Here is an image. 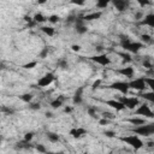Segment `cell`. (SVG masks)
I'll return each mask as SVG.
<instances>
[{
  "mask_svg": "<svg viewBox=\"0 0 154 154\" xmlns=\"http://www.w3.org/2000/svg\"><path fill=\"white\" fill-rule=\"evenodd\" d=\"M121 46L125 51H129L131 53H137L141 48H143V44H141V42H134V41L130 40L128 36H122Z\"/></svg>",
  "mask_w": 154,
  "mask_h": 154,
  "instance_id": "cell-1",
  "label": "cell"
},
{
  "mask_svg": "<svg viewBox=\"0 0 154 154\" xmlns=\"http://www.w3.org/2000/svg\"><path fill=\"white\" fill-rule=\"evenodd\" d=\"M121 140L123 142H125L126 145H129L130 147H132L135 150H139L143 147V142L141 141V139L136 135H130V136H125V137H121Z\"/></svg>",
  "mask_w": 154,
  "mask_h": 154,
  "instance_id": "cell-2",
  "label": "cell"
},
{
  "mask_svg": "<svg viewBox=\"0 0 154 154\" xmlns=\"http://www.w3.org/2000/svg\"><path fill=\"white\" fill-rule=\"evenodd\" d=\"M132 132L136 135H141V136H150V135H154V123L136 126L132 129Z\"/></svg>",
  "mask_w": 154,
  "mask_h": 154,
  "instance_id": "cell-3",
  "label": "cell"
},
{
  "mask_svg": "<svg viewBox=\"0 0 154 154\" xmlns=\"http://www.w3.org/2000/svg\"><path fill=\"white\" fill-rule=\"evenodd\" d=\"M119 101H121L125 107H128V108H130V110H134L136 106L140 105V101H139L137 98H128V96H121Z\"/></svg>",
  "mask_w": 154,
  "mask_h": 154,
  "instance_id": "cell-4",
  "label": "cell"
},
{
  "mask_svg": "<svg viewBox=\"0 0 154 154\" xmlns=\"http://www.w3.org/2000/svg\"><path fill=\"white\" fill-rule=\"evenodd\" d=\"M108 88L111 89H116V90H118L121 92L122 94H126L129 92V83L128 82H122V81H118V82H113L112 84L108 86Z\"/></svg>",
  "mask_w": 154,
  "mask_h": 154,
  "instance_id": "cell-5",
  "label": "cell"
},
{
  "mask_svg": "<svg viewBox=\"0 0 154 154\" xmlns=\"http://www.w3.org/2000/svg\"><path fill=\"white\" fill-rule=\"evenodd\" d=\"M146 81H145V77H140V78H136L131 82H129V87L132 88V89H136V90H145L146 89Z\"/></svg>",
  "mask_w": 154,
  "mask_h": 154,
  "instance_id": "cell-6",
  "label": "cell"
},
{
  "mask_svg": "<svg viewBox=\"0 0 154 154\" xmlns=\"http://www.w3.org/2000/svg\"><path fill=\"white\" fill-rule=\"evenodd\" d=\"M89 59L95 62V63H98L102 66H106V65H110L111 64V60H110V58L106 55V54H98V55H93V57H89Z\"/></svg>",
  "mask_w": 154,
  "mask_h": 154,
  "instance_id": "cell-7",
  "label": "cell"
},
{
  "mask_svg": "<svg viewBox=\"0 0 154 154\" xmlns=\"http://www.w3.org/2000/svg\"><path fill=\"white\" fill-rule=\"evenodd\" d=\"M135 114H137V116H145V117H148V118H153L154 117V113L150 111L149 106L147 105H140L137 107V110L135 111Z\"/></svg>",
  "mask_w": 154,
  "mask_h": 154,
  "instance_id": "cell-8",
  "label": "cell"
},
{
  "mask_svg": "<svg viewBox=\"0 0 154 154\" xmlns=\"http://www.w3.org/2000/svg\"><path fill=\"white\" fill-rule=\"evenodd\" d=\"M54 80H55L54 75H53L52 72H48V73H46L44 77H41V78L38 80L37 86H38V87H48Z\"/></svg>",
  "mask_w": 154,
  "mask_h": 154,
  "instance_id": "cell-9",
  "label": "cell"
},
{
  "mask_svg": "<svg viewBox=\"0 0 154 154\" xmlns=\"http://www.w3.org/2000/svg\"><path fill=\"white\" fill-rule=\"evenodd\" d=\"M113 5H114V7L117 9L119 12H123V11H125V10L129 9L130 3L126 1V0H114V1H113Z\"/></svg>",
  "mask_w": 154,
  "mask_h": 154,
  "instance_id": "cell-10",
  "label": "cell"
},
{
  "mask_svg": "<svg viewBox=\"0 0 154 154\" xmlns=\"http://www.w3.org/2000/svg\"><path fill=\"white\" fill-rule=\"evenodd\" d=\"M88 131L86 130V129H83V128H73V129H71L70 130V135L73 137V139H80V137H82V136H84V135L87 134Z\"/></svg>",
  "mask_w": 154,
  "mask_h": 154,
  "instance_id": "cell-11",
  "label": "cell"
},
{
  "mask_svg": "<svg viewBox=\"0 0 154 154\" xmlns=\"http://www.w3.org/2000/svg\"><path fill=\"white\" fill-rule=\"evenodd\" d=\"M83 92H84V86H83V87H80L78 89L76 90L73 98H72V101H73L75 105H80V104L82 102V94H83Z\"/></svg>",
  "mask_w": 154,
  "mask_h": 154,
  "instance_id": "cell-12",
  "label": "cell"
},
{
  "mask_svg": "<svg viewBox=\"0 0 154 154\" xmlns=\"http://www.w3.org/2000/svg\"><path fill=\"white\" fill-rule=\"evenodd\" d=\"M105 104L107 106H111L112 108H116L117 111H123L125 108V106L119 100H107V101H105Z\"/></svg>",
  "mask_w": 154,
  "mask_h": 154,
  "instance_id": "cell-13",
  "label": "cell"
},
{
  "mask_svg": "<svg viewBox=\"0 0 154 154\" xmlns=\"http://www.w3.org/2000/svg\"><path fill=\"white\" fill-rule=\"evenodd\" d=\"M140 24L141 25H148L150 28H154V13H150V15H147L142 21H140Z\"/></svg>",
  "mask_w": 154,
  "mask_h": 154,
  "instance_id": "cell-14",
  "label": "cell"
},
{
  "mask_svg": "<svg viewBox=\"0 0 154 154\" xmlns=\"http://www.w3.org/2000/svg\"><path fill=\"white\" fill-rule=\"evenodd\" d=\"M116 72L117 73H121L125 77H132L134 76V68L131 66H128V68H122V69H118V70H116Z\"/></svg>",
  "mask_w": 154,
  "mask_h": 154,
  "instance_id": "cell-15",
  "label": "cell"
},
{
  "mask_svg": "<svg viewBox=\"0 0 154 154\" xmlns=\"http://www.w3.org/2000/svg\"><path fill=\"white\" fill-rule=\"evenodd\" d=\"M33 148V145L25 140L23 141H19L16 143V149H31Z\"/></svg>",
  "mask_w": 154,
  "mask_h": 154,
  "instance_id": "cell-16",
  "label": "cell"
},
{
  "mask_svg": "<svg viewBox=\"0 0 154 154\" xmlns=\"http://www.w3.org/2000/svg\"><path fill=\"white\" fill-rule=\"evenodd\" d=\"M101 12L98 11V12H93V13H88V15H84L83 16V19L84 21H94V19H99L101 17Z\"/></svg>",
  "mask_w": 154,
  "mask_h": 154,
  "instance_id": "cell-17",
  "label": "cell"
},
{
  "mask_svg": "<svg viewBox=\"0 0 154 154\" xmlns=\"http://www.w3.org/2000/svg\"><path fill=\"white\" fill-rule=\"evenodd\" d=\"M140 96H141L142 99H145V100H147V101H149V102L154 104V92L142 93V94H140Z\"/></svg>",
  "mask_w": 154,
  "mask_h": 154,
  "instance_id": "cell-18",
  "label": "cell"
},
{
  "mask_svg": "<svg viewBox=\"0 0 154 154\" xmlns=\"http://www.w3.org/2000/svg\"><path fill=\"white\" fill-rule=\"evenodd\" d=\"M47 139L51 141V142H58L60 140V136L58 134H55V132H52V131H48L47 134Z\"/></svg>",
  "mask_w": 154,
  "mask_h": 154,
  "instance_id": "cell-19",
  "label": "cell"
},
{
  "mask_svg": "<svg viewBox=\"0 0 154 154\" xmlns=\"http://www.w3.org/2000/svg\"><path fill=\"white\" fill-rule=\"evenodd\" d=\"M128 122L131 123L132 125H136V126H140V125L146 124V121L142 119V118H130V119H128Z\"/></svg>",
  "mask_w": 154,
  "mask_h": 154,
  "instance_id": "cell-20",
  "label": "cell"
},
{
  "mask_svg": "<svg viewBox=\"0 0 154 154\" xmlns=\"http://www.w3.org/2000/svg\"><path fill=\"white\" fill-rule=\"evenodd\" d=\"M63 101H64V98H63V95H62V96H59L58 99L53 100V101L51 102V106H52L53 108H59V107L63 105Z\"/></svg>",
  "mask_w": 154,
  "mask_h": 154,
  "instance_id": "cell-21",
  "label": "cell"
},
{
  "mask_svg": "<svg viewBox=\"0 0 154 154\" xmlns=\"http://www.w3.org/2000/svg\"><path fill=\"white\" fill-rule=\"evenodd\" d=\"M48 18H46L42 13H36L35 16H34V21L36 22V23H42V22H45V21H47Z\"/></svg>",
  "mask_w": 154,
  "mask_h": 154,
  "instance_id": "cell-22",
  "label": "cell"
},
{
  "mask_svg": "<svg viewBox=\"0 0 154 154\" xmlns=\"http://www.w3.org/2000/svg\"><path fill=\"white\" fill-rule=\"evenodd\" d=\"M48 53H49V47H44L42 49H41V52L38 53V58H41V59H45V58H47L48 57Z\"/></svg>",
  "mask_w": 154,
  "mask_h": 154,
  "instance_id": "cell-23",
  "label": "cell"
},
{
  "mask_svg": "<svg viewBox=\"0 0 154 154\" xmlns=\"http://www.w3.org/2000/svg\"><path fill=\"white\" fill-rule=\"evenodd\" d=\"M41 31H44L48 36H53L54 35V28H52V27H42Z\"/></svg>",
  "mask_w": 154,
  "mask_h": 154,
  "instance_id": "cell-24",
  "label": "cell"
},
{
  "mask_svg": "<svg viewBox=\"0 0 154 154\" xmlns=\"http://www.w3.org/2000/svg\"><path fill=\"white\" fill-rule=\"evenodd\" d=\"M57 66H58V68H60L62 70H66V69L69 68V64H68V62H66L65 59H60V60H58Z\"/></svg>",
  "mask_w": 154,
  "mask_h": 154,
  "instance_id": "cell-25",
  "label": "cell"
},
{
  "mask_svg": "<svg viewBox=\"0 0 154 154\" xmlns=\"http://www.w3.org/2000/svg\"><path fill=\"white\" fill-rule=\"evenodd\" d=\"M19 99H21L22 101H24V102L30 104L31 100H33V95H31V94H23V95L19 96Z\"/></svg>",
  "mask_w": 154,
  "mask_h": 154,
  "instance_id": "cell-26",
  "label": "cell"
},
{
  "mask_svg": "<svg viewBox=\"0 0 154 154\" xmlns=\"http://www.w3.org/2000/svg\"><path fill=\"white\" fill-rule=\"evenodd\" d=\"M145 81H146V84L152 89V92H154V78H150V77L146 78L145 77Z\"/></svg>",
  "mask_w": 154,
  "mask_h": 154,
  "instance_id": "cell-27",
  "label": "cell"
},
{
  "mask_svg": "<svg viewBox=\"0 0 154 154\" xmlns=\"http://www.w3.org/2000/svg\"><path fill=\"white\" fill-rule=\"evenodd\" d=\"M96 111H98V110H96L95 107H88V110H87L88 114L92 118H96V117H98V116H96Z\"/></svg>",
  "mask_w": 154,
  "mask_h": 154,
  "instance_id": "cell-28",
  "label": "cell"
},
{
  "mask_svg": "<svg viewBox=\"0 0 154 154\" xmlns=\"http://www.w3.org/2000/svg\"><path fill=\"white\" fill-rule=\"evenodd\" d=\"M108 6V1H106V0H100V1L96 3V7L99 9H106Z\"/></svg>",
  "mask_w": 154,
  "mask_h": 154,
  "instance_id": "cell-29",
  "label": "cell"
},
{
  "mask_svg": "<svg viewBox=\"0 0 154 154\" xmlns=\"http://www.w3.org/2000/svg\"><path fill=\"white\" fill-rule=\"evenodd\" d=\"M119 55L123 57V63H129V62L132 60L131 57H130V54H128V53H119Z\"/></svg>",
  "mask_w": 154,
  "mask_h": 154,
  "instance_id": "cell-30",
  "label": "cell"
},
{
  "mask_svg": "<svg viewBox=\"0 0 154 154\" xmlns=\"http://www.w3.org/2000/svg\"><path fill=\"white\" fill-rule=\"evenodd\" d=\"M59 19H60V17H59V16H57V15H52V16H49V17H48V22H51V23H58V22H59Z\"/></svg>",
  "mask_w": 154,
  "mask_h": 154,
  "instance_id": "cell-31",
  "label": "cell"
},
{
  "mask_svg": "<svg viewBox=\"0 0 154 154\" xmlns=\"http://www.w3.org/2000/svg\"><path fill=\"white\" fill-rule=\"evenodd\" d=\"M75 29H76V33H77V34H84V33H87V31H88V28H87L86 25H82V27H76Z\"/></svg>",
  "mask_w": 154,
  "mask_h": 154,
  "instance_id": "cell-32",
  "label": "cell"
},
{
  "mask_svg": "<svg viewBox=\"0 0 154 154\" xmlns=\"http://www.w3.org/2000/svg\"><path fill=\"white\" fill-rule=\"evenodd\" d=\"M141 40L145 44H150L152 42V37L149 35H147V34H143V35H141Z\"/></svg>",
  "mask_w": 154,
  "mask_h": 154,
  "instance_id": "cell-33",
  "label": "cell"
},
{
  "mask_svg": "<svg viewBox=\"0 0 154 154\" xmlns=\"http://www.w3.org/2000/svg\"><path fill=\"white\" fill-rule=\"evenodd\" d=\"M29 108L36 111V110H40V108H41V105L38 104V102H30V104H29Z\"/></svg>",
  "mask_w": 154,
  "mask_h": 154,
  "instance_id": "cell-34",
  "label": "cell"
},
{
  "mask_svg": "<svg viewBox=\"0 0 154 154\" xmlns=\"http://www.w3.org/2000/svg\"><path fill=\"white\" fill-rule=\"evenodd\" d=\"M76 18H77V17H76L75 15H70V16H68V18H66L65 23H66V24H71V23H75Z\"/></svg>",
  "mask_w": 154,
  "mask_h": 154,
  "instance_id": "cell-35",
  "label": "cell"
},
{
  "mask_svg": "<svg viewBox=\"0 0 154 154\" xmlns=\"http://www.w3.org/2000/svg\"><path fill=\"white\" fill-rule=\"evenodd\" d=\"M1 112L3 113H6V114H13L15 113V111L12 110V108H9V107H6V106H1Z\"/></svg>",
  "mask_w": 154,
  "mask_h": 154,
  "instance_id": "cell-36",
  "label": "cell"
},
{
  "mask_svg": "<svg viewBox=\"0 0 154 154\" xmlns=\"http://www.w3.org/2000/svg\"><path fill=\"white\" fill-rule=\"evenodd\" d=\"M36 65H37V62H30V63L24 64L22 68H23V69H33V68H35Z\"/></svg>",
  "mask_w": 154,
  "mask_h": 154,
  "instance_id": "cell-37",
  "label": "cell"
},
{
  "mask_svg": "<svg viewBox=\"0 0 154 154\" xmlns=\"http://www.w3.org/2000/svg\"><path fill=\"white\" fill-rule=\"evenodd\" d=\"M35 148H36L37 152H40V153H47V149H46V147L44 145H36Z\"/></svg>",
  "mask_w": 154,
  "mask_h": 154,
  "instance_id": "cell-38",
  "label": "cell"
},
{
  "mask_svg": "<svg viewBox=\"0 0 154 154\" xmlns=\"http://www.w3.org/2000/svg\"><path fill=\"white\" fill-rule=\"evenodd\" d=\"M102 116H104V118H106V119H113L114 117H116V116L113 114V113H111V112H104L102 113Z\"/></svg>",
  "mask_w": 154,
  "mask_h": 154,
  "instance_id": "cell-39",
  "label": "cell"
},
{
  "mask_svg": "<svg viewBox=\"0 0 154 154\" xmlns=\"http://www.w3.org/2000/svg\"><path fill=\"white\" fill-rule=\"evenodd\" d=\"M33 137H34V132H27V134L24 135V140L28 141V142H30V141L33 140Z\"/></svg>",
  "mask_w": 154,
  "mask_h": 154,
  "instance_id": "cell-40",
  "label": "cell"
},
{
  "mask_svg": "<svg viewBox=\"0 0 154 154\" xmlns=\"http://www.w3.org/2000/svg\"><path fill=\"white\" fill-rule=\"evenodd\" d=\"M100 84H101V80H96V81H95V82L93 83V86H92V89H93V90H95V89H98Z\"/></svg>",
  "mask_w": 154,
  "mask_h": 154,
  "instance_id": "cell-41",
  "label": "cell"
},
{
  "mask_svg": "<svg viewBox=\"0 0 154 154\" xmlns=\"http://www.w3.org/2000/svg\"><path fill=\"white\" fill-rule=\"evenodd\" d=\"M135 19H136V21H140V19H143V13H142V12H137V13H135Z\"/></svg>",
  "mask_w": 154,
  "mask_h": 154,
  "instance_id": "cell-42",
  "label": "cell"
},
{
  "mask_svg": "<svg viewBox=\"0 0 154 154\" xmlns=\"http://www.w3.org/2000/svg\"><path fill=\"white\" fill-rule=\"evenodd\" d=\"M104 135H105L106 137H114V135H116V134H114L113 131H105Z\"/></svg>",
  "mask_w": 154,
  "mask_h": 154,
  "instance_id": "cell-43",
  "label": "cell"
},
{
  "mask_svg": "<svg viewBox=\"0 0 154 154\" xmlns=\"http://www.w3.org/2000/svg\"><path fill=\"white\" fill-rule=\"evenodd\" d=\"M100 125H107V124H110L111 123V121L110 119H106V118H104V119H100Z\"/></svg>",
  "mask_w": 154,
  "mask_h": 154,
  "instance_id": "cell-44",
  "label": "cell"
},
{
  "mask_svg": "<svg viewBox=\"0 0 154 154\" xmlns=\"http://www.w3.org/2000/svg\"><path fill=\"white\" fill-rule=\"evenodd\" d=\"M143 66L147 68V69H150V68H152V64L149 63L148 59H145V60H143Z\"/></svg>",
  "mask_w": 154,
  "mask_h": 154,
  "instance_id": "cell-45",
  "label": "cell"
},
{
  "mask_svg": "<svg viewBox=\"0 0 154 154\" xmlns=\"http://www.w3.org/2000/svg\"><path fill=\"white\" fill-rule=\"evenodd\" d=\"M71 48H72V51H73V52H78V51L81 49V47H80L78 45H72V46H71Z\"/></svg>",
  "mask_w": 154,
  "mask_h": 154,
  "instance_id": "cell-46",
  "label": "cell"
},
{
  "mask_svg": "<svg viewBox=\"0 0 154 154\" xmlns=\"http://www.w3.org/2000/svg\"><path fill=\"white\" fill-rule=\"evenodd\" d=\"M24 21L28 22V23H31V22L34 21V18H31L30 16H24Z\"/></svg>",
  "mask_w": 154,
  "mask_h": 154,
  "instance_id": "cell-47",
  "label": "cell"
},
{
  "mask_svg": "<svg viewBox=\"0 0 154 154\" xmlns=\"http://www.w3.org/2000/svg\"><path fill=\"white\" fill-rule=\"evenodd\" d=\"M139 4H140L141 6H145V5H148L149 1H148V0H146V1H139Z\"/></svg>",
  "mask_w": 154,
  "mask_h": 154,
  "instance_id": "cell-48",
  "label": "cell"
},
{
  "mask_svg": "<svg viewBox=\"0 0 154 154\" xmlns=\"http://www.w3.org/2000/svg\"><path fill=\"white\" fill-rule=\"evenodd\" d=\"M72 4H76V5H84V1H72Z\"/></svg>",
  "mask_w": 154,
  "mask_h": 154,
  "instance_id": "cell-49",
  "label": "cell"
},
{
  "mask_svg": "<svg viewBox=\"0 0 154 154\" xmlns=\"http://www.w3.org/2000/svg\"><path fill=\"white\" fill-rule=\"evenodd\" d=\"M46 117H47V118H52V117H53V114H52L51 112H46Z\"/></svg>",
  "mask_w": 154,
  "mask_h": 154,
  "instance_id": "cell-50",
  "label": "cell"
},
{
  "mask_svg": "<svg viewBox=\"0 0 154 154\" xmlns=\"http://www.w3.org/2000/svg\"><path fill=\"white\" fill-rule=\"evenodd\" d=\"M64 111H65L66 113H70V112L72 111V108H71V107H65V110H64Z\"/></svg>",
  "mask_w": 154,
  "mask_h": 154,
  "instance_id": "cell-51",
  "label": "cell"
},
{
  "mask_svg": "<svg viewBox=\"0 0 154 154\" xmlns=\"http://www.w3.org/2000/svg\"><path fill=\"white\" fill-rule=\"evenodd\" d=\"M47 154H64L63 152H58V153H52V152H47Z\"/></svg>",
  "mask_w": 154,
  "mask_h": 154,
  "instance_id": "cell-52",
  "label": "cell"
},
{
  "mask_svg": "<svg viewBox=\"0 0 154 154\" xmlns=\"http://www.w3.org/2000/svg\"><path fill=\"white\" fill-rule=\"evenodd\" d=\"M153 146H154V142H149L148 143V147H153Z\"/></svg>",
  "mask_w": 154,
  "mask_h": 154,
  "instance_id": "cell-53",
  "label": "cell"
},
{
  "mask_svg": "<svg viewBox=\"0 0 154 154\" xmlns=\"http://www.w3.org/2000/svg\"><path fill=\"white\" fill-rule=\"evenodd\" d=\"M81 154H87V153H81Z\"/></svg>",
  "mask_w": 154,
  "mask_h": 154,
  "instance_id": "cell-54",
  "label": "cell"
},
{
  "mask_svg": "<svg viewBox=\"0 0 154 154\" xmlns=\"http://www.w3.org/2000/svg\"><path fill=\"white\" fill-rule=\"evenodd\" d=\"M152 154H154V152H153V153H152Z\"/></svg>",
  "mask_w": 154,
  "mask_h": 154,
  "instance_id": "cell-55",
  "label": "cell"
}]
</instances>
